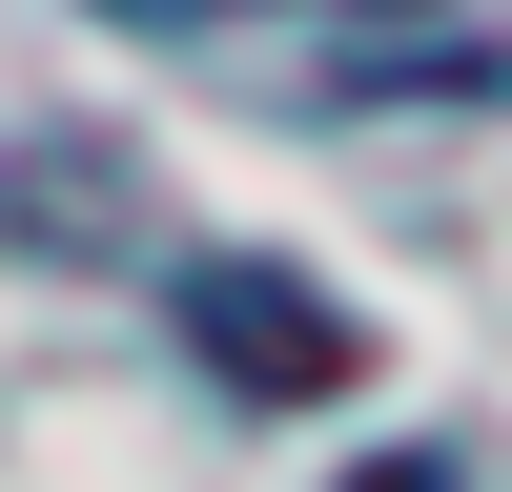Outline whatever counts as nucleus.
Instances as JSON below:
<instances>
[{
	"label": "nucleus",
	"mask_w": 512,
	"mask_h": 492,
	"mask_svg": "<svg viewBox=\"0 0 512 492\" xmlns=\"http://www.w3.org/2000/svg\"><path fill=\"white\" fill-rule=\"evenodd\" d=\"M185 349L226 369V390H287V410H328V390L369 369V328L328 308V287H287V267H246V246H226V267H185Z\"/></svg>",
	"instance_id": "f257e3e1"
}]
</instances>
